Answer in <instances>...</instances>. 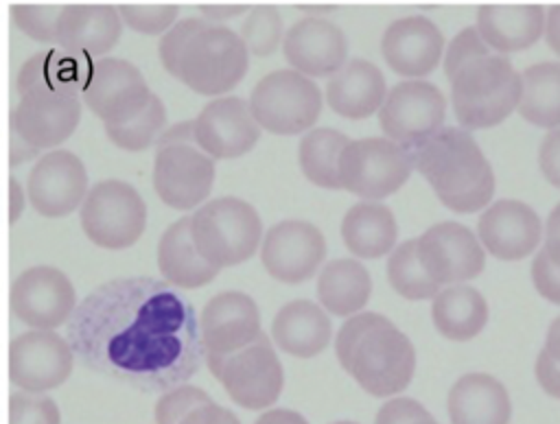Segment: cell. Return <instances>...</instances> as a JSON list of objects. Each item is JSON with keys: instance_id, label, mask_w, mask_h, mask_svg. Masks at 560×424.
Masks as SVG:
<instances>
[{"instance_id": "c3c4849f", "label": "cell", "mask_w": 560, "mask_h": 424, "mask_svg": "<svg viewBox=\"0 0 560 424\" xmlns=\"http://www.w3.org/2000/svg\"><path fill=\"white\" fill-rule=\"evenodd\" d=\"M179 424H241V420L230 409L210 400L186 413Z\"/></svg>"}, {"instance_id": "b9f144b4", "label": "cell", "mask_w": 560, "mask_h": 424, "mask_svg": "<svg viewBox=\"0 0 560 424\" xmlns=\"http://www.w3.org/2000/svg\"><path fill=\"white\" fill-rule=\"evenodd\" d=\"M9 424H61V415L52 398L20 391L9 398Z\"/></svg>"}, {"instance_id": "d4e9b609", "label": "cell", "mask_w": 560, "mask_h": 424, "mask_svg": "<svg viewBox=\"0 0 560 424\" xmlns=\"http://www.w3.org/2000/svg\"><path fill=\"white\" fill-rule=\"evenodd\" d=\"M122 35V17L114 4H63L55 44L83 55H107Z\"/></svg>"}, {"instance_id": "9f6ffc18", "label": "cell", "mask_w": 560, "mask_h": 424, "mask_svg": "<svg viewBox=\"0 0 560 424\" xmlns=\"http://www.w3.org/2000/svg\"><path fill=\"white\" fill-rule=\"evenodd\" d=\"M553 361L560 363V317H556L549 328H547V339H545V348H542Z\"/></svg>"}, {"instance_id": "74e56055", "label": "cell", "mask_w": 560, "mask_h": 424, "mask_svg": "<svg viewBox=\"0 0 560 424\" xmlns=\"http://www.w3.org/2000/svg\"><path fill=\"white\" fill-rule=\"evenodd\" d=\"M238 37L243 39L247 52L256 57H269L284 42L282 15L273 4H254L241 24Z\"/></svg>"}, {"instance_id": "4dcf8cb0", "label": "cell", "mask_w": 560, "mask_h": 424, "mask_svg": "<svg viewBox=\"0 0 560 424\" xmlns=\"http://www.w3.org/2000/svg\"><path fill=\"white\" fill-rule=\"evenodd\" d=\"M341 238L352 256L374 260L396 249L398 223L385 203L359 201L343 214Z\"/></svg>"}, {"instance_id": "680465c9", "label": "cell", "mask_w": 560, "mask_h": 424, "mask_svg": "<svg viewBox=\"0 0 560 424\" xmlns=\"http://www.w3.org/2000/svg\"><path fill=\"white\" fill-rule=\"evenodd\" d=\"M332 424H357V422H348V420H341V422H332Z\"/></svg>"}, {"instance_id": "ffe728a7", "label": "cell", "mask_w": 560, "mask_h": 424, "mask_svg": "<svg viewBox=\"0 0 560 424\" xmlns=\"http://www.w3.org/2000/svg\"><path fill=\"white\" fill-rule=\"evenodd\" d=\"M282 52L289 66L308 79H330L350 61L343 31L317 15H306L287 31Z\"/></svg>"}, {"instance_id": "d6a6232c", "label": "cell", "mask_w": 560, "mask_h": 424, "mask_svg": "<svg viewBox=\"0 0 560 424\" xmlns=\"http://www.w3.org/2000/svg\"><path fill=\"white\" fill-rule=\"evenodd\" d=\"M435 330L448 341L475 339L488 321V304L483 295L466 284L444 286L431 304Z\"/></svg>"}, {"instance_id": "ab89813d", "label": "cell", "mask_w": 560, "mask_h": 424, "mask_svg": "<svg viewBox=\"0 0 560 424\" xmlns=\"http://www.w3.org/2000/svg\"><path fill=\"white\" fill-rule=\"evenodd\" d=\"M210 22L201 15H190V17H184V20H177L160 39V46H158V52H160V61L164 66V70L179 79V61H182V55L188 46V42L203 28L208 26Z\"/></svg>"}, {"instance_id": "f6af8a7d", "label": "cell", "mask_w": 560, "mask_h": 424, "mask_svg": "<svg viewBox=\"0 0 560 424\" xmlns=\"http://www.w3.org/2000/svg\"><path fill=\"white\" fill-rule=\"evenodd\" d=\"M374 424H440V422L418 400L392 398L378 409Z\"/></svg>"}, {"instance_id": "ba28073f", "label": "cell", "mask_w": 560, "mask_h": 424, "mask_svg": "<svg viewBox=\"0 0 560 424\" xmlns=\"http://www.w3.org/2000/svg\"><path fill=\"white\" fill-rule=\"evenodd\" d=\"M83 234L103 249H125L140 240L147 227V203L120 179H105L90 188L79 208Z\"/></svg>"}, {"instance_id": "484cf974", "label": "cell", "mask_w": 560, "mask_h": 424, "mask_svg": "<svg viewBox=\"0 0 560 424\" xmlns=\"http://www.w3.org/2000/svg\"><path fill=\"white\" fill-rule=\"evenodd\" d=\"M387 92L389 90L378 66L368 59H350L328 79L324 96L337 116L361 120L381 111Z\"/></svg>"}, {"instance_id": "11a10c76", "label": "cell", "mask_w": 560, "mask_h": 424, "mask_svg": "<svg viewBox=\"0 0 560 424\" xmlns=\"http://www.w3.org/2000/svg\"><path fill=\"white\" fill-rule=\"evenodd\" d=\"M37 151L33 149V146H28L18 133H13L11 131V151H9V162H11V166H15V164H20V162H24V160H28V157H33Z\"/></svg>"}, {"instance_id": "7c38bea8", "label": "cell", "mask_w": 560, "mask_h": 424, "mask_svg": "<svg viewBox=\"0 0 560 424\" xmlns=\"http://www.w3.org/2000/svg\"><path fill=\"white\" fill-rule=\"evenodd\" d=\"M416 245L424 271L440 286L464 284L483 271L486 249L479 236L462 223H435L416 238Z\"/></svg>"}, {"instance_id": "44dd1931", "label": "cell", "mask_w": 560, "mask_h": 424, "mask_svg": "<svg viewBox=\"0 0 560 424\" xmlns=\"http://www.w3.org/2000/svg\"><path fill=\"white\" fill-rule=\"evenodd\" d=\"M81 120V103L48 92L22 94L11 111V131L35 151L66 142ZM55 151V149H52Z\"/></svg>"}, {"instance_id": "e0dca14e", "label": "cell", "mask_w": 560, "mask_h": 424, "mask_svg": "<svg viewBox=\"0 0 560 424\" xmlns=\"http://www.w3.org/2000/svg\"><path fill=\"white\" fill-rule=\"evenodd\" d=\"M262 334L256 302L243 291H223L208 299L199 317L206 361L219 363Z\"/></svg>"}, {"instance_id": "8fae6325", "label": "cell", "mask_w": 560, "mask_h": 424, "mask_svg": "<svg viewBox=\"0 0 560 424\" xmlns=\"http://www.w3.org/2000/svg\"><path fill=\"white\" fill-rule=\"evenodd\" d=\"M151 181L155 195L168 208H201L214 186V160L197 144L158 146Z\"/></svg>"}, {"instance_id": "7dc6e473", "label": "cell", "mask_w": 560, "mask_h": 424, "mask_svg": "<svg viewBox=\"0 0 560 424\" xmlns=\"http://www.w3.org/2000/svg\"><path fill=\"white\" fill-rule=\"evenodd\" d=\"M538 164L547 181L560 188V127L551 129L538 149Z\"/></svg>"}, {"instance_id": "e575fe53", "label": "cell", "mask_w": 560, "mask_h": 424, "mask_svg": "<svg viewBox=\"0 0 560 424\" xmlns=\"http://www.w3.org/2000/svg\"><path fill=\"white\" fill-rule=\"evenodd\" d=\"M350 144V138L330 127H315L300 140L298 164L302 175L319 188L337 190L339 181V162L343 149Z\"/></svg>"}, {"instance_id": "f907efd6", "label": "cell", "mask_w": 560, "mask_h": 424, "mask_svg": "<svg viewBox=\"0 0 560 424\" xmlns=\"http://www.w3.org/2000/svg\"><path fill=\"white\" fill-rule=\"evenodd\" d=\"M199 11H201V17H206L208 22L217 24V22H223V20H230L234 15H241V13H249L252 7L247 4H197Z\"/></svg>"}, {"instance_id": "30bf717a", "label": "cell", "mask_w": 560, "mask_h": 424, "mask_svg": "<svg viewBox=\"0 0 560 424\" xmlns=\"http://www.w3.org/2000/svg\"><path fill=\"white\" fill-rule=\"evenodd\" d=\"M446 98L438 85L424 79H405L396 83L378 111V125L385 138L416 149L440 129H444Z\"/></svg>"}, {"instance_id": "5b68a950", "label": "cell", "mask_w": 560, "mask_h": 424, "mask_svg": "<svg viewBox=\"0 0 560 424\" xmlns=\"http://www.w3.org/2000/svg\"><path fill=\"white\" fill-rule=\"evenodd\" d=\"M247 103L258 127L273 136L308 133L322 114L317 83L293 68L265 74L254 85Z\"/></svg>"}, {"instance_id": "f546056e", "label": "cell", "mask_w": 560, "mask_h": 424, "mask_svg": "<svg viewBox=\"0 0 560 424\" xmlns=\"http://www.w3.org/2000/svg\"><path fill=\"white\" fill-rule=\"evenodd\" d=\"M158 269L179 288H201L217 278L219 269L203 260L195 247L190 216H182L164 229L158 243Z\"/></svg>"}, {"instance_id": "4316f807", "label": "cell", "mask_w": 560, "mask_h": 424, "mask_svg": "<svg viewBox=\"0 0 560 424\" xmlns=\"http://www.w3.org/2000/svg\"><path fill=\"white\" fill-rule=\"evenodd\" d=\"M451 424H508L512 402L503 382L483 372L459 376L446 398Z\"/></svg>"}, {"instance_id": "5bb4252c", "label": "cell", "mask_w": 560, "mask_h": 424, "mask_svg": "<svg viewBox=\"0 0 560 424\" xmlns=\"http://www.w3.org/2000/svg\"><path fill=\"white\" fill-rule=\"evenodd\" d=\"M74 356L55 330H28L9 343V378L26 393L59 387L72 374Z\"/></svg>"}, {"instance_id": "f5cc1de1", "label": "cell", "mask_w": 560, "mask_h": 424, "mask_svg": "<svg viewBox=\"0 0 560 424\" xmlns=\"http://www.w3.org/2000/svg\"><path fill=\"white\" fill-rule=\"evenodd\" d=\"M545 39L549 48L560 57V4L551 7L545 22Z\"/></svg>"}, {"instance_id": "cb8c5ba5", "label": "cell", "mask_w": 560, "mask_h": 424, "mask_svg": "<svg viewBox=\"0 0 560 424\" xmlns=\"http://www.w3.org/2000/svg\"><path fill=\"white\" fill-rule=\"evenodd\" d=\"M94 59L70 52L61 46H48L33 52L18 72V92H48L57 96L83 94L92 76Z\"/></svg>"}, {"instance_id": "6f0895ef", "label": "cell", "mask_w": 560, "mask_h": 424, "mask_svg": "<svg viewBox=\"0 0 560 424\" xmlns=\"http://www.w3.org/2000/svg\"><path fill=\"white\" fill-rule=\"evenodd\" d=\"M545 240H560V203L551 210L545 227Z\"/></svg>"}, {"instance_id": "277c9868", "label": "cell", "mask_w": 560, "mask_h": 424, "mask_svg": "<svg viewBox=\"0 0 560 424\" xmlns=\"http://www.w3.org/2000/svg\"><path fill=\"white\" fill-rule=\"evenodd\" d=\"M190 232L197 251L217 269L249 260L265 238L256 208L238 197L206 201L190 216Z\"/></svg>"}, {"instance_id": "bcb514c9", "label": "cell", "mask_w": 560, "mask_h": 424, "mask_svg": "<svg viewBox=\"0 0 560 424\" xmlns=\"http://www.w3.org/2000/svg\"><path fill=\"white\" fill-rule=\"evenodd\" d=\"M532 282L545 299L560 304V267L551 264L542 251H538L532 262Z\"/></svg>"}, {"instance_id": "83f0119b", "label": "cell", "mask_w": 560, "mask_h": 424, "mask_svg": "<svg viewBox=\"0 0 560 424\" xmlns=\"http://www.w3.org/2000/svg\"><path fill=\"white\" fill-rule=\"evenodd\" d=\"M271 339L291 356L313 358L328 348L332 326L328 313L319 304L311 299H293L273 315Z\"/></svg>"}, {"instance_id": "52a82bcc", "label": "cell", "mask_w": 560, "mask_h": 424, "mask_svg": "<svg viewBox=\"0 0 560 424\" xmlns=\"http://www.w3.org/2000/svg\"><path fill=\"white\" fill-rule=\"evenodd\" d=\"M413 168L411 149L385 136L359 138L350 140L341 153L339 181L363 201H381L400 190Z\"/></svg>"}, {"instance_id": "6da1fadb", "label": "cell", "mask_w": 560, "mask_h": 424, "mask_svg": "<svg viewBox=\"0 0 560 424\" xmlns=\"http://www.w3.org/2000/svg\"><path fill=\"white\" fill-rule=\"evenodd\" d=\"M339 365L374 398L407 389L416 372V350L409 337L378 313L348 317L335 337Z\"/></svg>"}, {"instance_id": "d6986e66", "label": "cell", "mask_w": 560, "mask_h": 424, "mask_svg": "<svg viewBox=\"0 0 560 424\" xmlns=\"http://www.w3.org/2000/svg\"><path fill=\"white\" fill-rule=\"evenodd\" d=\"M260 138V127L238 96H219L201 107L195 118V142L212 160H234L249 153Z\"/></svg>"}, {"instance_id": "60d3db41", "label": "cell", "mask_w": 560, "mask_h": 424, "mask_svg": "<svg viewBox=\"0 0 560 424\" xmlns=\"http://www.w3.org/2000/svg\"><path fill=\"white\" fill-rule=\"evenodd\" d=\"M118 13L122 17V24H127L138 33L164 35L177 22L179 7L177 4H118Z\"/></svg>"}, {"instance_id": "f35d334b", "label": "cell", "mask_w": 560, "mask_h": 424, "mask_svg": "<svg viewBox=\"0 0 560 424\" xmlns=\"http://www.w3.org/2000/svg\"><path fill=\"white\" fill-rule=\"evenodd\" d=\"M61 11L63 4H11V20L31 39L55 46Z\"/></svg>"}, {"instance_id": "2e32d148", "label": "cell", "mask_w": 560, "mask_h": 424, "mask_svg": "<svg viewBox=\"0 0 560 424\" xmlns=\"http://www.w3.org/2000/svg\"><path fill=\"white\" fill-rule=\"evenodd\" d=\"M324 256V234L302 219H287L271 225L260 245L262 269L284 284H300L313 278Z\"/></svg>"}, {"instance_id": "603a6c76", "label": "cell", "mask_w": 560, "mask_h": 424, "mask_svg": "<svg viewBox=\"0 0 560 424\" xmlns=\"http://www.w3.org/2000/svg\"><path fill=\"white\" fill-rule=\"evenodd\" d=\"M542 227L538 214L523 201L499 199L483 210L477 223V236L486 251L501 260H521L529 256Z\"/></svg>"}, {"instance_id": "9a60e30c", "label": "cell", "mask_w": 560, "mask_h": 424, "mask_svg": "<svg viewBox=\"0 0 560 424\" xmlns=\"http://www.w3.org/2000/svg\"><path fill=\"white\" fill-rule=\"evenodd\" d=\"M153 98L142 72L127 59H96L83 101L103 125H122L136 118Z\"/></svg>"}, {"instance_id": "f1b7e54d", "label": "cell", "mask_w": 560, "mask_h": 424, "mask_svg": "<svg viewBox=\"0 0 560 424\" xmlns=\"http://www.w3.org/2000/svg\"><path fill=\"white\" fill-rule=\"evenodd\" d=\"M545 22L540 4H481L477 9V31L499 52L529 48L542 35Z\"/></svg>"}, {"instance_id": "7402d4cb", "label": "cell", "mask_w": 560, "mask_h": 424, "mask_svg": "<svg viewBox=\"0 0 560 424\" xmlns=\"http://www.w3.org/2000/svg\"><path fill=\"white\" fill-rule=\"evenodd\" d=\"M444 52L440 28L422 15L394 20L381 37V55L385 63L400 76L422 79L433 72Z\"/></svg>"}, {"instance_id": "7bdbcfd3", "label": "cell", "mask_w": 560, "mask_h": 424, "mask_svg": "<svg viewBox=\"0 0 560 424\" xmlns=\"http://www.w3.org/2000/svg\"><path fill=\"white\" fill-rule=\"evenodd\" d=\"M212 398L195 385H182L173 391H166L155 402V422L158 424H179L186 413H190L195 407L210 402Z\"/></svg>"}, {"instance_id": "8992f818", "label": "cell", "mask_w": 560, "mask_h": 424, "mask_svg": "<svg viewBox=\"0 0 560 424\" xmlns=\"http://www.w3.org/2000/svg\"><path fill=\"white\" fill-rule=\"evenodd\" d=\"M247 55L238 33L210 22L188 42L179 61V81L197 94L219 98L243 81L249 68Z\"/></svg>"}, {"instance_id": "ac0fdd59", "label": "cell", "mask_w": 560, "mask_h": 424, "mask_svg": "<svg viewBox=\"0 0 560 424\" xmlns=\"http://www.w3.org/2000/svg\"><path fill=\"white\" fill-rule=\"evenodd\" d=\"M88 192V170L83 162L66 149L48 151L28 170V201L35 212L46 219L68 216L72 210L81 208Z\"/></svg>"}, {"instance_id": "d590c367", "label": "cell", "mask_w": 560, "mask_h": 424, "mask_svg": "<svg viewBox=\"0 0 560 424\" xmlns=\"http://www.w3.org/2000/svg\"><path fill=\"white\" fill-rule=\"evenodd\" d=\"M387 280L389 286L405 299H433L442 286L431 280L418 258V245L405 240L387 258Z\"/></svg>"}, {"instance_id": "3957f363", "label": "cell", "mask_w": 560, "mask_h": 424, "mask_svg": "<svg viewBox=\"0 0 560 424\" xmlns=\"http://www.w3.org/2000/svg\"><path fill=\"white\" fill-rule=\"evenodd\" d=\"M448 81L455 118L466 131L503 122L523 96V76L505 55L477 57Z\"/></svg>"}, {"instance_id": "681fc988", "label": "cell", "mask_w": 560, "mask_h": 424, "mask_svg": "<svg viewBox=\"0 0 560 424\" xmlns=\"http://www.w3.org/2000/svg\"><path fill=\"white\" fill-rule=\"evenodd\" d=\"M536 380L545 393L560 400V363L553 361L545 350L536 358Z\"/></svg>"}, {"instance_id": "4fadbf2b", "label": "cell", "mask_w": 560, "mask_h": 424, "mask_svg": "<svg viewBox=\"0 0 560 424\" xmlns=\"http://www.w3.org/2000/svg\"><path fill=\"white\" fill-rule=\"evenodd\" d=\"M11 313L33 330L59 328L77 304V293L70 278L48 264L24 269L9 291Z\"/></svg>"}, {"instance_id": "836d02e7", "label": "cell", "mask_w": 560, "mask_h": 424, "mask_svg": "<svg viewBox=\"0 0 560 424\" xmlns=\"http://www.w3.org/2000/svg\"><path fill=\"white\" fill-rule=\"evenodd\" d=\"M518 114L542 129L560 127V61H540L525 68Z\"/></svg>"}, {"instance_id": "8d00e7d4", "label": "cell", "mask_w": 560, "mask_h": 424, "mask_svg": "<svg viewBox=\"0 0 560 424\" xmlns=\"http://www.w3.org/2000/svg\"><path fill=\"white\" fill-rule=\"evenodd\" d=\"M164 125H166V107L160 101V96L153 94L149 105L136 118L122 125H107L105 133L109 142L116 144L118 149L138 153L149 149L155 140H160V136L164 133Z\"/></svg>"}, {"instance_id": "db71d44e", "label": "cell", "mask_w": 560, "mask_h": 424, "mask_svg": "<svg viewBox=\"0 0 560 424\" xmlns=\"http://www.w3.org/2000/svg\"><path fill=\"white\" fill-rule=\"evenodd\" d=\"M24 210V190L15 177H9V223H15Z\"/></svg>"}, {"instance_id": "9c48e42d", "label": "cell", "mask_w": 560, "mask_h": 424, "mask_svg": "<svg viewBox=\"0 0 560 424\" xmlns=\"http://www.w3.org/2000/svg\"><path fill=\"white\" fill-rule=\"evenodd\" d=\"M208 367L214 378L221 380L232 402L247 411L269 409L276 404L284 387L282 363L265 334L232 356L210 363Z\"/></svg>"}, {"instance_id": "ee69618b", "label": "cell", "mask_w": 560, "mask_h": 424, "mask_svg": "<svg viewBox=\"0 0 560 424\" xmlns=\"http://www.w3.org/2000/svg\"><path fill=\"white\" fill-rule=\"evenodd\" d=\"M490 55V46L483 42V37L479 35L477 26H466L462 28L446 46L444 52V72L448 79L455 76V72L466 66L468 61Z\"/></svg>"}, {"instance_id": "7a4b0ae2", "label": "cell", "mask_w": 560, "mask_h": 424, "mask_svg": "<svg viewBox=\"0 0 560 424\" xmlns=\"http://www.w3.org/2000/svg\"><path fill=\"white\" fill-rule=\"evenodd\" d=\"M411 153L418 173L448 210L468 214L490 203L494 173L470 131L444 127Z\"/></svg>"}, {"instance_id": "1f68e13d", "label": "cell", "mask_w": 560, "mask_h": 424, "mask_svg": "<svg viewBox=\"0 0 560 424\" xmlns=\"http://www.w3.org/2000/svg\"><path fill=\"white\" fill-rule=\"evenodd\" d=\"M372 295V278L354 258L330 260L317 278L319 306L337 317H352L363 310Z\"/></svg>"}, {"instance_id": "816d5d0a", "label": "cell", "mask_w": 560, "mask_h": 424, "mask_svg": "<svg viewBox=\"0 0 560 424\" xmlns=\"http://www.w3.org/2000/svg\"><path fill=\"white\" fill-rule=\"evenodd\" d=\"M254 424H308L304 415L293 409H267L262 411Z\"/></svg>"}]
</instances>
